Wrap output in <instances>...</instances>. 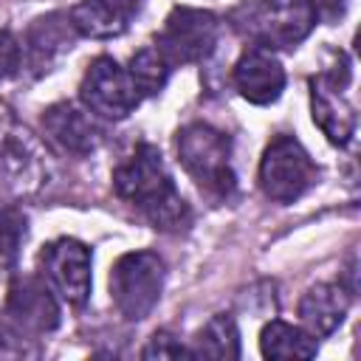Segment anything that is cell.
Segmentation results:
<instances>
[{"label": "cell", "mask_w": 361, "mask_h": 361, "mask_svg": "<svg viewBox=\"0 0 361 361\" xmlns=\"http://www.w3.org/2000/svg\"><path fill=\"white\" fill-rule=\"evenodd\" d=\"M113 189L149 226L161 231H183L192 223L189 203L178 192L161 152L152 144H138L133 155L116 166Z\"/></svg>", "instance_id": "obj_1"}, {"label": "cell", "mask_w": 361, "mask_h": 361, "mask_svg": "<svg viewBox=\"0 0 361 361\" xmlns=\"http://www.w3.org/2000/svg\"><path fill=\"white\" fill-rule=\"evenodd\" d=\"M175 149L180 166L197 183L200 192L214 200H228L237 192V175L231 166V138L223 130L206 121H192L178 130Z\"/></svg>", "instance_id": "obj_2"}, {"label": "cell", "mask_w": 361, "mask_h": 361, "mask_svg": "<svg viewBox=\"0 0 361 361\" xmlns=\"http://www.w3.org/2000/svg\"><path fill=\"white\" fill-rule=\"evenodd\" d=\"M319 14L310 0H251L231 11V25L268 51L296 48L316 25Z\"/></svg>", "instance_id": "obj_3"}, {"label": "cell", "mask_w": 361, "mask_h": 361, "mask_svg": "<svg viewBox=\"0 0 361 361\" xmlns=\"http://www.w3.org/2000/svg\"><path fill=\"white\" fill-rule=\"evenodd\" d=\"M51 155L42 141L17 121L14 110L0 99V178L14 192H37L48 183Z\"/></svg>", "instance_id": "obj_4"}, {"label": "cell", "mask_w": 361, "mask_h": 361, "mask_svg": "<svg viewBox=\"0 0 361 361\" xmlns=\"http://www.w3.org/2000/svg\"><path fill=\"white\" fill-rule=\"evenodd\" d=\"M164 279L166 265L155 251L121 254L110 271V299L127 322H141L158 305Z\"/></svg>", "instance_id": "obj_5"}, {"label": "cell", "mask_w": 361, "mask_h": 361, "mask_svg": "<svg viewBox=\"0 0 361 361\" xmlns=\"http://www.w3.org/2000/svg\"><path fill=\"white\" fill-rule=\"evenodd\" d=\"M319 178V169L310 158V152L302 147L293 135H276L265 147L259 158V189L274 203H293L299 200Z\"/></svg>", "instance_id": "obj_6"}, {"label": "cell", "mask_w": 361, "mask_h": 361, "mask_svg": "<svg viewBox=\"0 0 361 361\" xmlns=\"http://www.w3.org/2000/svg\"><path fill=\"white\" fill-rule=\"evenodd\" d=\"M220 23L212 11L178 6L164 20V28L155 37V51L166 59L169 68L203 62L217 45Z\"/></svg>", "instance_id": "obj_7"}, {"label": "cell", "mask_w": 361, "mask_h": 361, "mask_svg": "<svg viewBox=\"0 0 361 361\" xmlns=\"http://www.w3.org/2000/svg\"><path fill=\"white\" fill-rule=\"evenodd\" d=\"M79 99L96 118L121 121L138 107L141 93L127 68H121L113 56H96L82 76Z\"/></svg>", "instance_id": "obj_8"}, {"label": "cell", "mask_w": 361, "mask_h": 361, "mask_svg": "<svg viewBox=\"0 0 361 361\" xmlns=\"http://www.w3.org/2000/svg\"><path fill=\"white\" fill-rule=\"evenodd\" d=\"M90 248L73 237L51 240L39 251V276L71 307H82L90 296Z\"/></svg>", "instance_id": "obj_9"}, {"label": "cell", "mask_w": 361, "mask_h": 361, "mask_svg": "<svg viewBox=\"0 0 361 361\" xmlns=\"http://www.w3.org/2000/svg\"><path fill=\"white\" fill-rule=\"evenodd\" d=\"M350 85V65L341 62V68H330L310 79V104H313V121L322 127V133L344 147L355 135V107L347 99Z\"/></svg>", "instance_id": "obj_10"}, {"label": "cell", "mask_w": 361, "mask_h": 361, "mask_svg": "<svg viewBox=\"0 0 361 361\" xmlns=\"http://www.w3.org/2000/svg\"><path fill=\"white\" fill-rule=\"evenodd\" d=\"M6 316L37 338L59 327L62 310L56 293L48 288L42 276L14 274L6 293Z\"/></svg>", "instance_id": "obj_11"}, {"label": "cell", "mask_w": 361, "mask_h": 361, "mask_svg": "<svg viewBox=\"0 0 361 361\" xmlns=\"http://www.w3.org/2000/svg\"><path fill=\"white\" fill-rule=\"evenodd\" d=\"M42 133L62 152H71V155H79V158L96 152L102 138H104V130H102L99 118L87 107H76L71 102L51 104L42 113Z\"/></svg>", "instance_id": "obj_12"}, {"label": "cell", "mask_w": 361, "mask_h": 361, "mask_svg": "<svg viewBox=\"0 0 361 361\" xmlns=\"http://www.w3.org/2000/svg\"><path fill=\"white\" fill-rule=\"evenodd\" d=\"M234 90L251 102V104H274L285 90V68L274 56V51L251 45L240 54V59L231 68Z\"/></svg>", "instance_id": "obj_13"}, {"label": "cell", "mask_w": 361, "mask_h": 361, "mask_svg": "<svg viewBox=\"0 0 361 361\" xmlns=\"http://www.w3.org/2000/svg\"><path fill=\"white\" fill-rule=\"evenodd\" d=\"M76 28L71 23L68 14H48L34 20V25L25 34L23 42V62H28V68H34L37 73L51 71V65L73 48L76 39Z\"/></svg>", "instance_id": "obj_14"}, {"label": "cell", "mask_w": 361, "mask_h": 361, "mask_svg": "<svg viewBox=\"0 0 361 361\" xmlns=\"http://www.w3.org/2000/svg\"><path fill=\"white\" fill-rule=\"evenodd\" d=\"M141 3L144 0H82L68 11V17L79 37L110 39L127 31Z\"/></svg>", "instance_id": "obj_15"}, {"label": "cell", "mask_w": 361, "mask_h": 361, "mask_svg": "<svg viewBox=\"0 0 361 361\" xmlns=\"http://www.w3.org/2000/svg\"><path fill=\"white\" fill-rule=\"evenodd\" d=\"M350 307V293L336 282H319L299 299V322L313 338H324L338 330Z\"/></svg>", "instance_id": "obj_16"}, {"label": "cell", "mask_w": 361, "mask_h": 361, "mask_svg": "<svg viewBox=\"0 0 361 361\" xmlns=\"http://www.w3.org/2000/svg\"><path fill=\"white\" fill-rule=\"evenodd\" d=\"M192 358L234 361L240 358V330L231 313H214L192 338Z\"/></svg>", "instance_id": "obj_17"}, {"label": "cell", "mask_w": 361, "mask_h": 361, "mask_svg": "<svg viewBox=\"0 0 361 361\" xmlns=\"http://www.w3.org/2000/svg\"><path fill=\"white\" fill-rule=\"evenodd\" d=\"M259 353L265 358H313L319 353V338L305 327L271 319L259 333Z\"/></svg>", "instance_id": "obj_18"}, {"label": "cell", "mask_w": 361, "mask_h": 361, "mask_svg": "<svg viewBox=\"0 0 361 361\" xmlns=\"http://www.w3.org/2000/svg\"><path fill=\"white\" fill-rule=\"evenodd\" d=\"M127 71H130V76H133V82H135L141 99H144V96H155V93L164 90V85H166L172 68L166 65V59H164V56L155 51V45H152V48H141L138 54H133Z\"/></svg>", "instance_id": "obj_19"}, {"label": "cell", "mask_w": 361, "mask_h": 361, "mask_svg": "<svg viewBox=\"0 0 361 361\" xmlns=\"http://www.w3.org/2000/svg\"><path fill=\"white\" fill-rule=\"evenodd\" d=\"M25 234H28L25 214L11 203H0V265L11 268L17 262Z\"/></svg>", "instance_id": "obj_20"}, {"label": "cell", "mask_w": 361, "mask_h": 361, "mask_svg": "<svg viewBox=\"0 0 361 361\" xmlns=\"http://www.w3.org/2000/svg\"><path fill=\"white\" fill-rule=\"evenodd\" d=\"M39 350L34 336L14 324L6 313H0V358H37Z\"/></svg>", "instance_id": "obj_21"}, {"label": "cell", "mask_w": 361, "mask_h": 361, "mask_svg": "<svg viewBox=\"0 0 361 361\" xmlns=\"http://www.w3.org/2000/svg\"><path fill=\"white\" fill-rule=\"evenodd\" d=\"M141 358H192V350L186 344H180L178 336L158 330L141 350Z\"/></svg>", "instance_id": "obj_22"}, {"label": "cell", "mask_w": 361, "mask_h": 361, "mask_svg": "<svg viewBox=\"0 0 361 361\" xmlns=\"http://www.w3.org/2000/svg\"><path fill=\"white\" fill-rule=\"evenodd\" d=\"M23 68V45L11 31H0V82L17 76Z\"/></svg>", "instance_id": "obj_23"}]
</instances>
